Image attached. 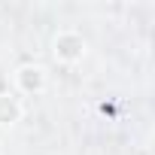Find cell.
<instances>
[{"label": "cell", "instance_id": "obj_1", "mask_svg": "<svg viewBox=\"0 0 155 155\" xmlns=\"http://www.w3.org/2000/svg\"><path fill=\"white\" fill-rule=\"evenodd\" d=\"M85 52H88L85 37H82L79 31H73V28L58 31L55 40H52V55H55L58 64H79V61L85 58Z\"/></svg>", "mask_w": 155, "mask_h": 155}, {"label": "cell", "instance_id": "obj_2", "mask_svg": "<svg viewBox=\"0 0 155 155\" xmlns=\"http://www.w3.org/2000/svg\"><path fill=\"white\" fill-rule=\"evenodd\" d=\"M12 82H15L18 94L37 97V94L46 91L49 76H46V67H40V64H21V67H15V73H12Z\"/></svg>", "mask_w": 155, "mask_h": 155}, {"label": "cell", "instance_id": "obj_3", "mask_svg": "<svg viewBox=\"0 0 155 155\" xmlns=\"http://www.w3.org/2000/svg\"><path fill=\"white\" fill-rule=\"evenodd\" d=\"M21 116H25L21 97H15L12 91H3V94H0V128H12V125H18Z\"/></svg>", "mask_w": 155, "mask_h": 155}]
</instances>
